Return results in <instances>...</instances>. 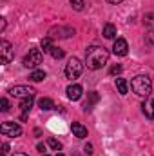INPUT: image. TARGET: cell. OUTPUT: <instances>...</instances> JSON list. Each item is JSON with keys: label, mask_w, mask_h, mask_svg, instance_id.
Masks as SVG:
<instances>
[{"label": "cell", "mask_w": 154, "mask_h": 156, "mask_svg": "<svg viewBox=\"0 0 154 156\" xmlns=\"http://www.w3.org/2000/svg\"><path fill=\"white\" fill-rule=\"evenodd\" d=\"M109 60V53L102 45H91L85 49V66L93 71L102 69Z\"/></svg>", "instance_id": "6da1fadb"}, {"label": "cell", "mask_w": 154, "mask_h": 156, "mask_svg": "<svg viewBox=\"0 0 154 156\" xmlns=\"http://www.w3.org/2000/svg\"><path fill=\"white\" fill-rule=\"evenodd\" d=\"M131 89L138 94V96H149L151 91H152V82L149 76H143V75H138L131 80Z\"/></svg>", "instance_id": "7a4b0ae2"}, {"label": "cell", "mask_w": 154, "mask_h": 156, "mask_svg": "<svg viewBox=\"0 0 154 156\" xmlns=\"http://www.w3.org/2000/svg\"><path fill=\"white\" fill-rule=\"evenodd\" d=\"M82 71H83V64L78 60V58H71L69 62H67V66H65V76L69 78V80H76L80 75H82Z\"/></svg>", "instance_id": "3957f363"}, {"label": "cell", "mask_w": 154, "mask_h": 156, "mask_svg": "<svg viewBox=\"0 0 154 156\" xmlns=\"http://www.w3.org/2000/svg\"><path fill=\"white\" fill-rule=\"evenodd\" d=\"M0 133H2L4 136L16 138V136L22 134V127H20L18 123H15V122H4V123L0 125Z\"/></svg>", "instance_id": "277c9868"}, {"label": "cell", "mask_w": 154, "mask_h": 156, "mask_svg": "<svg viewBox=\"0 0 154 156\" xmlns=\"http://www.w3.org/2000/svg\"><path fill=\"white\" fill-rule=\"evenodd\" d=\"M35 89L29 87V85H15L9 89V94L11 96H16V98H33L35 96Z\"/></svg>", "instance_id": "5b68a950"}, {"label": "cell", "mask_w": 154, "mask_h": 156, "mask_svg": "<svg viewBox=\"0 0 154 156\" xmlns=\"http://www.w3.org/2000/svg\"><path fill=\"white\" fill-rule=\"evenodd\" d=\"M22 64L26 67H37L38 64H42V49H29V53L24 56Z\"/></svg>", "instance_id": "8992f818"}, {"label": "cell", "mask_w": 154, "mask_h": 156, "mask_svg": "<svg viewBox=\"0 0 154 156\" xmlns=\"http://www.w3.org/2000/svg\"><path fill=\"white\" fill-rule=\"evenodd\" d=\"M13 58H15V49H13V45H11L7 40H2V42H0V60H2V64H9Z\"/></svg>", "instance_id": "52a82bcc"}, {"label": "cell", "mask_w": 154, "mask_h": 156, "mask_svg": "<svg viewBox=\"0 0 154 156\" xmlns=\"http://www.w3.org/2000/svg\"><path fill=\"white\" fill-rule=\"evenodd\" d=\"M75 35V29L73 27H64V26H58V27H53L49 31V37L51 38H69Z\"/></svg>", "instance_id": "ba28073f"}, {"label": "cell", "mask_w": 154, "mask_h": 156, "mask_svg": "<svg viewBox=\"0 0 154 156\" xmlns=\"http://www.w3.org/2000/svg\"><path fill=\"white\" fill-rule=\"evenodd\" d=\"M129 51V45H127V40L125 38H116L114 45H113V53L116 56H125Z\"/></svg>", "instance_id": "9c48e42d"}, {"label": "cell", "mask_w": 154, "mask_h": 156, "mask_svg": "<svg viewBox=\"0 0 154 156\" xmlns=\"http://www.w3.org/2000/svg\"><path fill=\"white\" fill-rule=\"evenodd\" d=\"M82 93H83V89H82V85H78V83H73V85L67 87V98L73 100V102L82 98Z\"/></svg>", "instance_id": "30bf717a"}, {"label": "cell", "mask_w": 154, "mask_h": 156, "mask_svg": "<svg viewBox=\"0 0 154 156\" xmlns=\"http://www.w3.org/2000/svg\"><path fill=\"white\" fill-rule=\"evenodd\" d=\"M71 131H73V134L76 138H85L87 136V127H83L80 122H73L71 123Z\"/></svg>", "instance_id": "8fae6325"}, {"label": "cell", "mask_w": 154, "mask_h": 156, "mask_svg": "<svg viewBox=\"0 0 154 156\" xmlns=\"http://www.w3.org/2000/svg\"><path fill=\"white\" fill-rule=\"evenodd\" d=\"M142 111H143V115L149 118V120H154V98H149L142 105Z\"/></svg>", "instance_id": "7c38bea8"}, {"label": "cell", "mask_w": 154, "mask_h": 156, "mask_svg": "<svg viewBox=\"0 0 154 156\" xmlns=\"http://www.w3.org/2000/svg\"><path fill=\"white\" fill-rule=\"evenodd\" d=\"M31 107H33V98H24L22 104H20V109H22V116H20V120H22V122L27 118V113L31 111Z\"/></svg>", "instance_id": "4fadbf2b"}, {"label": "cell", "mask_w": 154, "mask_h": 156, "mask_svg": "<svg viewBox=\"0 0 154 156\" xmlns=\"http://www.w3.org/2000/svg\"><path fill=\"white\" fill-rule=\"evenodd\" d=\"M116 87H118L120 94H127L129 93V83H127L125 78H116Z\"/></svg>", "instance_id": "5bb4252c"}, {"label": "cell", "mask_w": 154, "mask_h": 156, "mask_svg": "<svg viewBox=\"0 0 154 156\" xmlns=\"http://www.w3.org/2000/svg\"><path fill=\"white\" fill-rule=\"evenodd\" d=\"M103 37L109 40H113L116 37V26H113V24H107L105 27H103Z\"/></svg>", "instance_id": "9a60e30c"}, {"label": "cell", "mask_w": 154, "mask_h": 156, "mask_svg": "<svg viewBox=\"0 0 154 156\" xmlns=\"http://www.w3.org/2000/svg\"><path fill=\"white\" fill-rule=\"evenodd\" d=\"M38 105H40V109H42V111H49V109H53V107H54V104H53V100H51V98H40Z\"/></svg>", "instance_id": "2e32d148"}, {"label": "cell", "mask_w": 154, "mask_h": 156, "mask_svg": "<svg viewBox=\"0 0 154 156\" xmlns=\"http://www.w3.org/2000/svg\"><path fill=\"white\" fill-rule=\"evenodd\" d=\"M45 78V71L44 69H35L31 75H29V80H33V82H42Z\"/></svg>", "instance_id": "e0dca14e"}, {"label": "cell", "mask_w": 154, "mask_h": 156, "mask_svg": "<svg viewBox=\"0 0 154 156\" xmlns=\"http://www.w3.org/2000/svg\"><path fill=\"white\" fill-rule=\"evenodd\" d=\"M53 47H54V45H53V38H51V37H47V38L42 40V51H44V53H49V55H51Z\"/></svg>", "instance_id": "ac0fdd59"}, {"label": "cell", "mask_w": 154, "mask_h": 156, "mask_svg": "<svg viewBox=\"0 0 154 156\" xmlns=\"http://www.w3.org/2000/svg\"><path fill=\"white\" fill-rule=\"evenodd\" d=\"M98 98H100V96H98L96 93H91V94H89V100H91V102H87V104L83 105V109H85V111H89V109H91V105H93L94 102H98Z\"/></svg>", "instance_id": "d6986e66"}, {"label": "cell", "mask_w": 154, "mask_h": 156, "mask_svg": "<svg viewBox=\"0 0 154 156\" xmlns=\"http://www.w3.org/2000/svg\"><path fill=\"white\" fill-rule=\"evenodd\" d=\"M47 145H49L53 151H60V149H62V144H60L58 140H54V138H49V140H47Z\"/></svg>", "instance_id": "ffe728a7"}, {"label": "cell", "mask_w": 154, "mask_h": 156, "mask_svg": "<svg viewBox=\"0 0 154 156\" xmlns=\"http://www.w3.org/2000/svg\"><path fill=\"white\" fill-rule=\"evenodd\" d=\"M51 56H53V58H56V60L64 58V49H60V47H53V51H51Z\"/></svg>", "instance_id": "44dd1931"}, {"label": "cell", "mask_w": 154, "mask_h": 156, "mask_svg": "<svg viewBox=\"0 0 154 156\" xmlns=\"http://www.w3.org/2000/svg\"><path fill=\"white\" fill-rule=\"evenodd\" d=\"M71 2V5H73V9L75 11H82L83 9V5H85V2L83 0H69Z\"/></svg>", "instance_id": "7402d4cb"}, {"label": "cell", "mask_w": 154, "mask_h": 156, "mask_svg": "<svg viewBox=\"0 0 154 156\" xmlns=\"http://www.w3.org/2000/svg\"><path fill=\"white\" fill-rule=\"evenodd\" d=\"M109 73H111V75H120V73H121V66H120V64L113 66V67L109 69Z\"/></svg>", "instance_id": "603a6c76"}, {"label": "cell", "mask_w": 154, "mask_h": 156, "mask_svg": "<svg viewBox=\"0 0 154 156\" xmlns=\"http://www.w3.org/2000/svg\"><path fill=\"white\" fill-rule=\"evenodd\" d=\"M0 105H2L0 109H2L4 113H5V111H9V102H7V98H2V100H0Z\"/></svg>", "instance_id": "cb8c5ba5"}, {"label": "cell", "mask_w": 154, "mask_h": 156, "mask_svg": "<svg viewBox=\"0 0 154 156\" xmlns=\"http://www.w3.org/2000/svg\"><path fill=\"white\" fill-rule=\"evenodd\" d=\"M83 151H85L87 154H93V145H91V144H87V145L83 147Z\"/></svg>", "instance_id": "d4e9b609"}, {"label": "cell", "mask_w": 154, "mask_h": 156, "mask_svg": "<svg viewBox=\"0 0 154 156\" xmlns=\"http://www.w3.org/2000/svg\"><path fill=\"white\" fill-rule=\"evenodd\" d=\"M7 151H9V145H7V144H4V145H2V153H4V154H5V153H7Z\"/></svg>", "instance_id": "484cf974"}, {"label": "cell", "mask_w": 154, "mask_h": 156, "mask_svg": "<svg viewBox=\"0 0 154 156\" xmlns=\"http://www.w3.org/2000/svg\"><path fill=\"white\" fill-rule=\"evenodd\" d=\"M37 149H38L40 153H44V151H45V147H44V144H38V145H37Z\"/></svg>", "instance_id": "4316f807"}, {"label": "cell", "mask_w": 154, "mask_h": 156, "mask_svg": "<svg viewBox=\"0 0 154 156\" xmlns=\"http://www.w3.org/2000/svg\"><path fill=\"white\" fill-rule=\"evenodd\" d=\"M4 27H5V18H2V24H0V29L4 31Z\"/></svg>", "instance_id": "83f0119b"}, {"label": "cell", "mask_w": 154, "mask_h": 156, "mask_svg": "<svg viewBox=\"0 0 154 156\" xmlns=\"http://www.w3.org/2000/svg\"><path fill=\"white\" fill-rule=\"evenodd\" d=\"M107 2H109V4H120L121 0H107Z\"/></svg>", "instance_id": "f1b7e54d"}, {"label": "cell", "mask_w": 154, "mask_h": 156, "mask_svg": "<svg viewBox=\"0 0 154 156\" xmlns=\"http://www.w3.org/2000/svg\"><path fill=\"white\" fill-rule=\"evenodd\" d=\"M15 156H27V154H22V153H18V154H15Z\"/></svg>", "instance_id": "f546056e"}, {"label": "cell", "mask_w": 154, "mask_h": 156, "mask_svg": "<svg viewBox=\"0 0 154 156\" xmlns=\"http://www.w3.org/2000/svg\"><path fill=\"white\" fill-rule=\"evenodd\" d=\"M56 156H64V154H60V153H58V154H56Z\"/></svg>", "instance_id": "4dcf8cb0"}, {"label": "cell", "mask_w": 154, "mask_h": 156, "mask_svg": "<svg viewBox=\"0 0 154 156\" xmlns=\"http://www.w3.org/2000/svg\"><path fill=\"white\" fill-rule=\"evenodd\" d=\"M2 156H5V154H4V153H2Z\"/></svg>", "instance_id": "1f68e13d"}]
</instances>
